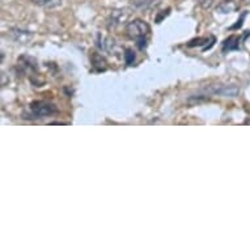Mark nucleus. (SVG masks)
I'll use <instances>...</instances> for the list:
<instances>
[{
    "label": "nucleus",
    "instance_id": "6",
    "mask_svg": "<svg viewBox=\"0 0 250 250\" xmlns=\"http://www.w3.org/2000/svg\"><path fill=\"white\" fill-rule=\"evenodd\" d=\"M215 93L226 96V97H236V96H238V93H240V88L236 85H224L222 86V88H219V89L215 90Z\"/></svg>",
    "mask_w": 250,
    "mask_h": 250
},
{
    "label": "nucleus",
    "instance_id": "2",
    "mask_svg": "<svg viewBox=\"0 0 250 250\" xmlns=\"http://www.w3.org/2000/svg\"><path fill=\"white\" fill-rule=\"evenodd\" d=\"M30 119H42L50 115L55 114L58 111L57 106L50 103L45 101H36V103L30 104Z\"/></svg>",
    "mask_w": 250,
    "mask_h": 250
},
{
    "label": "nucleus",
    "instance_id": "10",
    "mask_svg": "<svg viewBox=\"0 0 250 250\" xmlns=\"http://www.w3.org/2000/svg\"><path fill=\"white\" fill-rule=\"evenodd\" d=\"M132 4L140 9H147L159 4V0H132Z\"/></svg>",
    "mask_w": 250,
    "mask_h": 250
},
{
    "label": "nucleus",
    "instance_id": "9",
    "mask_svg": "<svg viewBox=\"0 0 250 250\" xmlns=\"http://www.w3.org/2000/svg\"><path fill=\"white\" fill-rule=\"evenodd\" d=\"M92 63H93V67H96L97 71H105L106 70V62L104 59L100 54H93L92 57Z\"/></svg>",
    "mask_w": 250,
    "mask_h": 250
},
{
    "label": "nucleus",
    "instance_id": "3",
    "mask_svg": "<svg viewBox=\"0 0 250 250\" xmlns=\"http://www.w3.org/2000/svg\"><path fill=\"white\" fill-rule=\"evenodd\" d=\"M131 16V9L130 8H119L114 9L109 17V28H115L118 25L126 22Z\"/></svg>",
    "mask_w": 250,
    "mask_h": 250
},
{
    "label": "nucleus",
    "instance_id": "7",
    "mask_svg": "<svg viewBox=\"0 0 250 250\" xmlns=\"http://www.w3.org/2000/svg\"><path fill=\"white\" fill-rule=\"evenodd\" d=\"M240 49V37L238 36H230L223 43V51H232V50Z\"/></svg>",
    "mask_w": 250,
    "mask_h": 250
},
{
    "label": "nucleus",
    "instance_id": "12",
    "mask_svg": "<svg viewBox=\"0 0 250 250\" xmlns=\"http://www.w3.org/2000/svg\"><path fill=\"white\" fill-rule=\"evenodd\" d=\"M213 0H199V5H201L203 9H209L212 7Z\"/></svg>",
    "mask_w": 250,
    "mask_h": 250
},
{
    "label": "nucleus",
    "instance_id": "1",
    "mask_svg": "<svg viewBox=\"0 0 250 250\" xmlns=\"http://www.w3.org/2000/svg\"><path fill=\"white\" fill-rule=\"evenodd\" d=\"M126 32H127L128 37L135 40L136 45L140 50H144L147 47V36L151 32V29L146 21L136 19V20L128 22L126 26Z\"/></svg>",
    "mask_w": 250,
    "mask_h": 250
},
{
    "label": "nucleus",
    "instance_id": "8",
    "mask_svg": "<svg viewBox=\"0 0 250 250\" xmlns=\"http://www.w3.org/2000/svg\"><path fill=\"white\" fill-rule=\"evenodd\" d=\"M32 1H33L36 5H40V7L46 9L58 8V7H61L62 3H63V0H32Z\"/></svg>",
    "mask_w": 250,
    "mask_h": 250
},
{
    "label": "nucleus",
    "instance_id": "13",
    "mask_svg": "<svg viewBox=\"0 0 250 250\" xmlns=\"http://www.w3.org/2000/svg\"><path fill=\"white\" fill-rule=\"evenodd\" d=\"M202 42H207V38H197V40H193V41L189 42L190 47H194V46H201L203 45Z\"/></svg>",
    "mask_w": 250,
    "mask_h": 250
},
{
    "label": "nucleus",
    "instance_id": "5",
    "mask_svg": "<svg viewBox=\"0 0 250 250\" xmlns=\"http://www.w3.org/2000/svg\"><path fill=\"white\" fill-rule=\"evenodd\" d=\"M238 9V4L234 0H223L220 4L216 7V11L219 13H233Z\"/></svg>",
    "mask_w": 250,
    "mask_h": 250
},
{
    "label": "nucleus",
    "instance_id": "11",
    "mask_svg": "<svg viewBox=\"0 0 250 250\" xmlns=\"http://www.w3.org/2000/svg\"><path fill=\"white\" fill-rule=\"evenodd\" d=\"M125 61H126V64H128V66H132V64H134V62H135V53H134L131 49L126 50Z\"/></svg>",
    "mask_w": 250,
    "mask_h": 250
},
{
    "label": "nucleus",
    "instance_id": "4",
    "mask_svg": "<svg viewBox=\"0 0 250 250\" xmlns=\"http://www.w3.org/2000/svg\"><path fill=\"white\" fill-rule=\"evenodd\" d=\"M12 38L19 43H28L32 38H33V34L28 32V30H22V29H13L12 30Z\"/></svg>",
    "mask_w": 250,
    "mask_h": 250
}]
</instances>
